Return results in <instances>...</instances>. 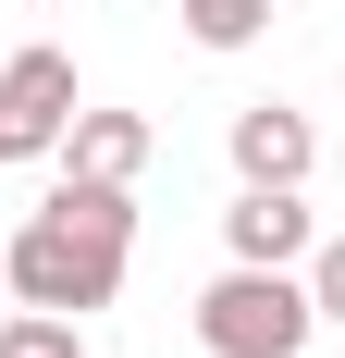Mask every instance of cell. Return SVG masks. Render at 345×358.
Masks as SVG:
<instances>
[{"mask_svg":"<svg viewBox=\"0 0 345 358\" xmlns=\"http://www.w3.org/2000/svg\"><path fill=\"white\" fill-rule=\"evenodd\" d=\"M309 334H321L309 272H272V259H235V272L198 296V346L210 358H296Z\"/></svg>","mask_w":345,"mask_h":358,"instance_id":"2","label":"cell"},{"mask_svg":"<svg viewBox=\"0 0 345 358\" xmlns=\"http://www.w3.org/2000/svg\"><path fill=\"white\" fill-rule=\"evenodd\" d=\"M0 358H87V346H74L62 309H13V322H0Z\"/></svg>","mask_w":345,"mask_h":358,"instance_id":"8","label":"cell"},{"mask_svg":"<svg viewBox=\"0 0 345 358\" xmlns=\"http://www.w3.org/2000/svg\"><path fill=\"white\" fill-rule=\"evenodd\" d=\"M62 13H74V0H62Z\"/></svg>","mask_w":345,"mask_h":358,"instance_id":"10","label":"cell"},{"mask_svg":"<svg viewBox=\"0 0 345 358\" xmlns=\"http://www.w3.org/2000/svg\"><path fill=\"white\" fill-rule=\"evenodd\" d=\"M50 161H62V173H99V185H136L148 173V124L136 111H74Z\"/></svg>","mask_w":345,"mask_h":358,"instance_id":"6","label":"cell"},{"mask_svg":"<svg viewBox=\"0 0 345 358\" xmlns=\"http://www.w3.org/2000/svg\"><path fill=\"white\" fill-rule=\"evenodd\" d=\"M222 248H235V259H272V272H296L321 235H309V210H296V185H247L235 210H222Z\"/></svg>","mask_w":345,"mask_h":358,"instance_id":"4","label":"cell"},{"mask_svg":"<svg viewBox=\"0 0 345 358\" xmlns=\"http://www.w3.org/2000/svg\"><path fill=\"white\" fill-rule=\"evenodd\" d=\"M124 248H136V198L99 185V173H62L50 210H25V235L0 248V285H13V309H62V322H87V309L124 296Z\"/></svg>","mask_w":345,"mask_h":358,"instance_id":"1","label":"cell"},{"mask_svg":"<svg viewBox=\"0 0 345 358\" xmlns=\"http://www.w3.org/2000/svg\"><path fill=\"white\" fill-rule=\"evenodd\" d=\"M309 161H321L309 111H284V99L235 111V173H247V185H309Z\"/></svg>","mask_w":345,"mask_h":358,"instance_id":"5","label":"cell"},{"mask_svg":"<svg viewBox=\"0 0 345 358\" xmlns=\"http://www.w3.org/2000/svg\"><path fill=\"white\" fill-rule=\"evenodd\" d=\"M309 309H321V322H345V235H321V248H309Z\"/></svg>","mask_w":345,"mask_h":358,"instance_id":"9","label":"cell"},{"mask_svg":"<svg viewBox=\"0 0 345 358\" xmlns=\"http://www.w3.org/2000/svg\"><path fill=\"white\" fill-rule=\"evenodd\" d=\"M0 296H13V285H0Z\"/></svg>","mask_w":345,"mask_h":358,"instance_id":"11","label":"cell"},{"mask_svg":"<svg viewBox=\"0 0 345 358\" xmlns=\"http://www.w3.org/2000/svg\"><path fill=\"white\" fill-rule=\"evenodd\" d=\"M74 111H87L74 99V50H13L0 62V161H50Z\"/></svg>","mask_w":345,"mask_h":358,"instance_id":"3","label":"cell"},{"mask_svg":"<svg viewBox=\"0 0 345 358\" xmlns=\"http://www.w3.org/2000/svg\"><path fill=\"white\" fill-rule=\"evenodd\" d=\"M172 13H185V37H198V50H247V37L272 25V0H172Z\"/></svg>","mask_w":345,"mask_h":358,"instance_id":"7","label":"cell"}]
</instances>
